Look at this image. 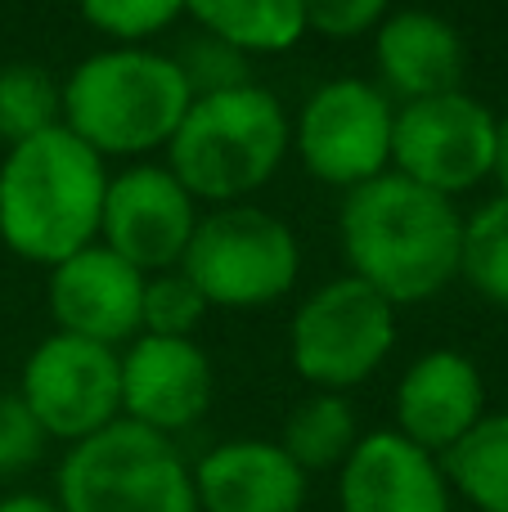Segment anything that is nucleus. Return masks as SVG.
<instances>
[{
	"label": "nucleus",
	"instance_id": "13",
	"mask_svg": "<svg viewBox=\"0 0 508 512\" xmlns=\"http://www.w3.org/2000/svg\"><path fill=\"white\" fill-rule=\"evenodd\" d=\"M140 301L144 274L108 248H81L54 265L50 310L59 319V333L113 346L140 328Z\"/></svg>",
	"mask_w": 508,
	"mask_h": 512
},
{
	"label": "nucleus",
	"instance_id": "5",
	"mask_svg": "<svg viewBox=\"0 0 508 512\" xmlns=\"http://www.w3.org/2000/svg\"><path fill=\"white\" fill-rule=\"evenodd\" d=\"M63 512H198L194 472L162 432L108 423L68 450L59 468Z\"/></svg>",
	"mask_w": 508,
	"mask_h": 512
},
{
	"label": "nucleus",
	"instance_id": "19",
	"mask_svg": "<svg viewBox=\"0 0 508 512\" xmlns=\"http://www.w3.org/2000/svg\"><path fill=\"white\" fill-rule=\"evenodd\" d=\"M356 414L338 391H315L302 405H293V414L284 418V441L279 450L297 463L302 472H324L342 468L347 454L356 450Z\"/></svg>",
	"mask_w": 508,
	"mask_h": 512
},
{
	"label": "nucleus",
	"instance_id": "2",
	"mask_svg": "<svg viewBox=\"0 0 508 512\" xmlns=\"http://www.w3.org/2000/svg\"><path fill=\"white\" fill-rule=\"evenodd\" d=\"M104 158L68 126L14 144L0 167V239L36 265H59L90 248L104 216Z\"/></svg>",
	"mask_w": 508,
	"mask_h": 512
},
{
	"label": "nucleus",
	"instance_id": "27",
	"mask_svg": "<svg viewBox=\"0 0 508 512\" xmlns=\"http://www.w3.org/2000/svg\"><path fill=\"white\" fill-rule=\"evenodd\" d=\"M495 176H500V185H504V198H508V117L504 122H495Z\"/></svg>",
	"mask_w": 508,
	"mask_h": 512
},
{
	"label": "nucleus",
	"instance_id": "14",
	"mask_svg": "<svg viewBox=\"0 0 508 512\" xmlns=\"http://www.w3.org/2000/svg\"><path fill=\"white\" fill-rule=\"evenodd\" d=\"M342 512H450L441 463L401 432H369L342 463Z\"/></svg>",
	"mask_w": 508,
	"mask_h": 512
},
{
	"label": "nucleus",
	"instance_id": "20",
	"mask_svg": "<svg viewBox=\"0 0 508 512\" xmlns=\"http://www.w3.org/2000/svg\"><path fill=\"white\" fill-rule=\"evenodd\" d=\"M446 486L482 512H508V414L482 418L446 450Z\"/></svg>",
	"mask_w": 508,
	"mask_h": 512
},
{
	"label": "nucleus",
	"instance_id": "15",
	"mask_svg": "<svg viewBox=\"0 0 508 512\" xmlns=\"http://www.w3.org/2000/svg\"><path fill=\"white\" fill-rule=\"evenodd\" d=\"M482 373L459 351H428L410 364L396 387V423L401 436L428 454H446L459 436L482 423Z\"/></svg>",
	"mask_w": 508,
	"mask_h": 512
},
{
	"label": "nucleus",
	"instance_id": "10",
	"mask_svg": "<svg viewBox=\"0 0 508 512\" xmlns=\"http://www.w3.org/2000/svg\"><path fill=\"white\" fill-rule=\"evenodd\" d=\"M392 104L365 81H329L297 117V153L324 185H365L392 162Z\"/></svg>",
	"mask_w": 508,
	"mask_h": 512
},
{
	"label": "nucleus",
	"instance_id": "17",
	"mask_svg": "<svg viewBox=\"0 0 508 512\" xmlns=\"http://www.w3.org/2000/svg\"><path fill=\"white\" fill-rule=\"evenodd\" d=\"M378 68L405 99L450 95L464 77V41L446 18L428 9H401L378 27Z\"/></svg>",
	"mask_w": 508,
	"mask_h": 512
},
{
	"label": "nucleus",
	"instance_id": "24",
	"mask_svg": "<svg viewBox=\"0 0 508 512\" xmlns=\"http://www.w3.org/2000/svg\"><path fill=\"white\" fill-rule=\"evenodd\" d=\"M185 0H81V14L95 32L117 41H144V36L171 27Z\"/></svg>",
	"mask_w": 508,
	"mask_h": 512
},
{
	"label": "nucleus",
	"instance_id": "12",
	"mask_svg": "<svg viewBox=\"0 0 508 512\" xmlns=\"http://www.w3.org/2000/svg\"><path fill=\"white\" fill-rule=\"evenodd\" d=\"M212 405V364L189 337H140L122 360V409L149 432H180Z\"/></svg>",
	"mask_w": 508,
	"mask_h": 512
},
{
	"label": "nucleus",
	"instance_id": "11",
	"mask_svg": "<svg viewBox=\"0 0 508 512\" xmlns=\"http://www.w3.org/2000/svg\"><path fill=\"white\" fill-rule=\"evenodd\" d=\"M194 198L185 194L171 171L162 167H131L108 180L99 234L104 248L117 252L135 270H167L180 261L194 239Z\"/></svg>",
	"mask_w": 508,
	"mask_h": 512
},
{
	"label": "nucleus",
	"instance_id": "21",
	"mask_svg": "<svg viewBox=\"0 0 508 512\" xmlns=\"http://www.w3.org/2000/svg\"><path fill=\"white\" fill-rule=\"evenodd\" d=\"M59 113H63V90L54 86L50 72L32 68V63L0 68V140L9 149L59 126Z\"/></svg>",
	"mask_w": 508,
	"mask_h": 512
},
{
	"label": "nucleus",
	"instance_id": "3",
	"mask_svg": "<svg viewBox=\"0 0 508 512\" xmlns=\"http://www.w3.org/2000/svg\"><path fill=\"white\" fill-rule=\"evenodd\" d=\"M288 153V117L252 81L207 86L171 135V176L189 198L230 203L261 189Z\"/></svg>",
	"mask_w": 508,
	"mask_h": 512
},
{
	"label": "nucleus",
	"instance_id": "23",
	"mask_svg": "<svg viewBox=\"0 0 508 512\" xmlns=\"http://www.w3.org/2000/svg\"><path fill=\"white\" fill-rule=\"evenodd\" d=\"M203 315L207 301L185 274H158V279L144 283L140 324H149L153 337H189Z\"/></svg>",
	"mask_w": 508,
	"mask_h": 512
},
{
	"label": "nucleus",
	"instance_id": "6",
	"mask_svg": "<svg viewBox=\"0 0 508 512\" xmlns=\"http://www.w3.org/2000/svg\"><path fill=\"white\" fill-rule=\"evenodd\" d=\"M185 279L207 306H266L297 279V239L279 216L257 207H225L194 225L185 248Z\"/></svg>",
	"mask_w": 508,
	"mask_h": 512
},
{
	"label": "nucleus",
	"instance_id": "18",
	"mask_svg": "<svg viewBox=\"0 0 508 512\" xmlns=\"http://www.w3.org/2000/svg\"><path fill=\"white\" fill-rule=\"evenodd\" d=\"M185 9L234 50L275 54L302 41V0H185Z\"/></svg>",
	"mask_w": 508,
	"mask_h": 512
},
{
	"label": "nucleus",
	"instance_id": "8",
	"mask_svg": "<svg viewBox=\"0 0 508 512\" xmlns=\"http://www.w3.org/2000/svg\"><path fill=\"white\" fill-rule=\"evenodd\" d=\"M23 405L41 423L45 436L86 441L117 423L122 409V360L113 346L86 342L72 333H54L23 364Z\"/></svg>",
	"mask_w": 508,
	"mask_h": 512
},
{
	"label": "nucleus",
	"instance_id": "7",
	"mask_svg": "<svg viewBox=\"0 0 508 512\" xmlns=\"http://www.w3.org/2000/svg\"><path fill=\"white\" fill-rule=\"evenodd\" d=\"M396 342V306L369 283L338 279L320 288L293 319V369L324 391L365 382Z\"/></svg>",
	"mask_w": 508,
	"mask_h": 512
},
{
	"label": "nucleus",
	"instance_id": "9",
	"mask_svg": "<svg viewBox=\"0 0 508 512\" xmlns=\"http://www.w3.org/2000/svg\"><path fill=\"white\" fill-rule=\"evenodd\" d=\"M392 162L437 194L473 189L495 167V117L464 90L410 99L392 122Z\"/></svg>",
	"mask_w": 508,
	"mask_h": 512
},
{
	"label": "nucleus",
	"instance_id": "22",
	"mask_svg": "<svg viewBox=\"0 0 508 512\" xmlns=\"http://www.w3.org/2000/svg\"><path fill=\"white\" fill-rule=\"evenodd\" d=\"M459 270L468 274L482 297L508 306V198H495L491 207L464 225V252H459Z\"/></svg>",
	"mask_w": 508,
	"mask_h": 512
},
{
	"label": "nucleus",
	"instance_id": "16",
	"mask_svg": "<svg viewBox=\"0 0 508 512\" xmlns=\"http://www.w3.org/2000/svg\"><path fill=\"white\" fill-rule=\"evenodd\" d=\"M198 512H302L306 472L275 441L216 445L194 472Z\"/></svg>",
	"mask_w": 508,
	"mask_h": 512
},
{
	"label": "nucleus",
	"instance_id": "25",
	"mask_svg": "<svg viewBox=\"0 0 508 512\" xmlns=\"http://www.w3.org/2000/svg\"><path fill=\"white\" fill-rule=\"evenodd\" d=\"M45 450V432L23 396H0V477L27 472Z\"/></svg>",
	"mask_w": 508,
	"mask_h": 512
},
{
	"label": "nucleus",
	"instance_id": "28",
	"mask_svg": "<svg viewBox=\"0 0 508 512\" xmlns=\"http://www.w3.org/2000/svg\"><path fill=\"white\" fill-rule=\"evenodd\" d=\"M0 512H63L54 499H41V495H14L0 504Z\"/></svg>",
	"mask_w": 508,
	"mask_h": 512
},
{
	"label": "nucleus",
	"instance_id": "1",
	"mask_svg": "<svg viewBox=\"0 0 508 512\" xmlns=\"http://www.w3.org/2000/svg\"><path fill=\"white\" fill-rule=\"evenodd\" d=\"M342 243L360 283H369L392 306H410L459 274L464 221L446 194L396 171L351 189L342 207Z\"/></svg>",
	"mask_w": 508,
	"mask_h": 512
},
{
	"label": "nucleus",
	"instance_id": "4",
	"mask_svg": "<svg viewBox=\"0 0 508 512\" xmlns=\"http://www.w3.org/2000/svg\"><path fill=\"white\" fill-rule=\"evenodd\" d=\"M194 104L185 68L149 50H104L63 86V126L104 153H144L171 144Z\"/></svg>",
	"mask_w": 508,
	"mask_h": 512
},
{
	"label": "nucleus",
	"instance_id": "26",
	"mask_svg": "<svg viewBox=\"0 0 508 512\" xmlns=\"http://www.w3.org/2000/svg\"><path fill=\"white\" fill-rule=\"evenodd\" d=\"M383 9L387 0H302V23L306 32L347 41V36H360L365 27H374L383 18Z\"/></svg>",
	"mask_w": 508,
	"mask_h": 512
}]
</instances>
